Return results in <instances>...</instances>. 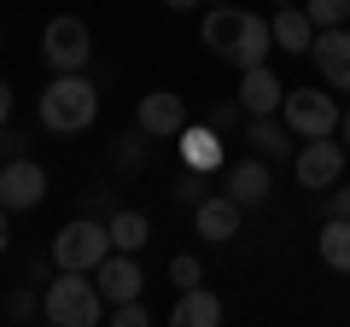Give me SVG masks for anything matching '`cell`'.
Returning a JSON list of instances; mask_svg holds the SVG:
<instances>
[{
	"instance_id": "cell-1",
	"label": "cell",
	"mask_w": 350,
	"mask_h": 327,
	"mask_svg": "<svg viewBox=\"0 0 350 327\" xmlns=\"http://www.w3.org/2000/svg\"><path fill=\"white\" fill-rule=\"evenodd\" d=\"M199 36H204V47H211L216 59L239 64V70H251V64H269V53H275V29L262 24V18H251L245 6H228V0L204 12Z\"/></svg>"
},
{
	"instance_id": "cell-2",
	"label": "cell",
	"mask_w": 350,
	"mask_h": 327,
	"mask_svg": "<svg viewBox=\"0 0 350 327\" xmlns=\"http://www.w3.org/2000/svg\"><path fill=\"white\" fill-rule=\"evenodd\" d=\"M36 112H41V129H53V135H82L100 117V88L82 70H53V82L41 88Z\"/></svg>"
},
{
	"instance_id": "cell-3",
	"label": "cell",
	"mask_w": 350,
	"mask_h": 327,
	"mask_svg": "<svg viewBox=\"0 0 350 327\" xmlns=\"http://www.w3.org/2000/svg\"><path fill=\"white\" fill-rule=\"evenodd\" d=\"M105 292L100 280H88V269H59V275L41 287V315L53 327H100L105 322Z\"/></svg>"
},
{
	"instance_id": "cell-4",
	"label": "cell",
	"mask_w": 350,
	"mask_h": 327,
	"mask_svg": "<svg viewBox=\"0 0 350 327\" xmlns=\"http://www.w3.org/2000/svg\"><path fill=\"white\" fill-rule=\"evenodd\" d=\"M111 257V228L100 222V216H76V222H64L59 234H53V263L59 269H94Z\"/></svg>"
},
{
	"instance_id": "cell-5",
	"label": "cell",
	"mask_w": 350,
	"mask_h": 327,
	"mask_svg": "<svg viewBox=\"0 0 350 327\" xmlns=\"http://www.w3.org/2000/svg\"><path fill=\"white\" fill-rule=\"evenodd\" d=\"M280 117H286V129H292V135H304V140L333 135V129L345 123V117H338L333 88H292L286 100H280Z\"/></svg>"
},
{
	"instance_id": "cell-6",
	"label": "cell",
	"mask_w": 350,
	"mask_h": 327,
	"mask_svg": "<svg viewBox=\"0 0 350 327\" xmlns=\"http://www.w3.org/2000/svg\"><path fill=\"white\" fill-rule=\"evenodd\" d=\"M345 164H350V152L338 146L333 135H315L310 146H298V158H292V176H298V187L321 193V187H338V181H345Z\"/></svg>"
},
{
	"instance_id": "cell-7",
	"label": "cell",
	"mask_w": 350,
	"mask_h": 327,
	"mask_svg": "<svg viewBox=\"0 0 350 327\" xmlns=\"http://www.w3.org/2000/svg\"><path fill=\"white\" fill-rule=\"evenodd\" d=\"M41 59L53 64V70H88V59H94V36H88L82 18H53L47 36H41Z\"/></svg>"
},
{
	"instance_id": "cell-8",
	"label": "cell",
	"mask_w": 350,
	"mask_h": 327,
	"mask_svg": "<svg viewBox=\"0 0 350 327\" xmlns=\"http://www.w3.org/2000/svg\"><path fill=\"white\" fill-rule=\"evenodd\" d=\"M41 193H47V170L29 158H6L0 164V205L6 211H36Z\"/></svg>"
},
{
	"instance_id": "cell-9",
	"label": "cell",
	"mask_w": 350,
	"mask_h": 327,
	"mask_svg": "<svg viewBox=\"0 0 350 327\" xmlns=\"http://www.w3.org/2000/svg\"><path fill=\"white\" fill-rule=\"evenodd\" d=\"M315 70H321V82L333 94H350V29H315V47H310Z\"/></svg>"
},
{
	"instance_id": "cell-10",
	"label": "cell",
	"mask_w": 350,
	"mask_h": 327,
	"mask_svg": "<svg viewBox=\"0 0 350 327\" xmlns=\"http://www.w3.org/2000/svg\"><path fill=\"white\" fill-rule=\"evenodd\" d=\"M280 100H286V88H280V76L269 70V64L239 70V112H245V117H275Z\"/></svg>"
},
{
	"instance_id": "cell-11",
	"label": "cell",
	"mask_w": 350,
	"mask_h": 327,
	"mask_svg": "<svg viewBox=\"0 0 350 327\" xmlns=\"http://www.w3.org/2000/svg\"><path fill=\"white\" fill-rule=\"evenodd\" d=\"M193 216H199V239H234L239 222H245V205L222 187V193H204V199L193 205Z\"/></svg>"
},
{
	"instance_id": "cell-12",
	"label": "cell",
	"mask_w": 350,
	"mask_h": 327,
	"mask_svg": "<svg viewBox=\"0 0 350 327\" xmlns=\"http://www.w3.org/2000/svg\"><path fill=\"white\" fill-rule=\"evenodd\" d=\"M135 123L146 129L152 140H158V135H181V129H187V100H181V94H170V88H152L146 100H140Z\"/></svg>"
},
{
	"instance_id": "cell-13",
	"label": "cell",
	"mask_w": 350,
	"mask_h": 327,
	"mask_svg": "<svg viewBox=\"0 0 350 327\" xmlns=\"http://www.w3.org/2000/svg\"><path fill=\"white\" fill-rule=\"evenodd\" d=\"M94 275H100V292H105V304H129V298H140V287H146V280H140V263H135V252H111L100 269H94Z\"/></svg>"
},
{
	"instance_id": "cell-14",
	"label": "cell",
	"mask_w": 350,
	"mask_h": 327,
	"mask_svg": "<svg viewBox=\"0 0 350 327\" xmlns=\"http://www.w3.org/2000/svg\"><path fill=\"white\" fill-rule=\"evenodd\" d=\"M228 193H234L239 205H262L269 193H275V170H269V158H239L234 170H228Z\"/></svg>"
},
{
	"instance_id": "cell-15",
	"label": "cell",
	"mask_w": 350,
	"mask_h": 327,
	"mask_svg": "<svg viewBox=\"0 0 350 327\" xmlns=\"http://www.w3.org/2000/svg\"><path fill=\"white\" fill-rule=\"evenodd\" d=\"M245 146H257V158H269V164H292V129H286V117H251L245 123Z\"/></svg>"
},
{
	"instance_id": "cell-16",
	"label": "cell",
	"mask_w": 350,
	"mask_h": 327,
	"mask_svg": "<svg viewBox=\"0 0 350 327\" xmlns=\"http://www.w3.org/2000/svg\"><path fill=\"white\" fill-rule=\"evenodd\" d=\"M175 140H181V164H187V170H204V176L222 170V135H216L211 123H187Z\"/></svg>"
},
{
	"instance_id": "cell-17",
	"label": "cell",
	"mask_w": 350,
	"mask_h": 327,
	"mask_svg": "<svg viewBox=\"0 0 350 327\" xmlns=\"http://www.w3.org/2000/svg\"><path fill=\"white\" fill-rule=\"evenodd\" d=\"M170 322H175V327H216V322H222V298L204 292V280H199V287H187L181 298H175Z\"/></svg>"
},
{
	"instance_id": "cell-18",
	"label": "cell",
	"mask_w": 350,
	"mask_h": 327,
	"mask_svg": "<svg viewBox=\"0 0 350 327\" xmlns=\"http://www.w3.org/2000/svg\"><path fill=\"white\" fill-rule=\"evenodd\" d=\"M269 29H275V47L280 53H310L315 47V24L304 6H280L275 18H269Z\"/></svg>"
},
{
	"instance_id": "cell-19",
	"label": "cell",
	"mask_w": 350,
	"mask_h": 327,
	"mask_svg": "<svg viewBox=\"0 0 350 327\" xmlns=\"http://www.w3.org/2000/svg\"><path fill=\"white\" fill-rule=\"evenodd\" d=\"M315 252H321L327 269L350 275V216H327V222H321V239H315Z\"/></svg>"
},
{
	"instance_id": "cell-20",
	"label": "cell",
	"mask_w": 350,
	"mask_h": 327,
	"mask_svg": "<svg viewBox=\"0 0 350 327\" xmlns=\"http://www.w3.org/2000/svg\"><path fill=\"white\" fill-rule=\"evenodd\" d=\"M105 228H111V252H140V246L152 239V222L140 211H117Z\"/></svg>"
},
{
	"instance_id": "cell-21",
	"label": "cell",
	"mask_w": 350,
	"mask_h": 327,
	"mask_svg": "<svg viewBox=\"0 0 350 327\" xmlns=\"http://www.w3.org/2000/svg\"><path fill=\"white\" fill-rule=\"evenodd\" d=\"M111 158H117V170H123V176H135L140 164H146V129L123 135V140H117V152H111Z\"/></svg>"
},
{
	"instance_id": "cell-22",
	"label": "cell",
	"mask_w": 350,
	"mask_h": 327,
	"mask_svg": "<svg viewBox=\"0 0 350 327\" xmlns=\"http://www.w3.org/2000/svg\"><path fill=\"white\" fill-rule=\"evenodd\" d=\"M304 12H310L315 29H338V24H350V0H310Z\"/></svg>"
},
{
	"instance_id": "cell-23",
	"label": "cell",
	"mask_w": 350,
	"mask_h": 327,
	"mask_svg": "<svg viewBox=\"0 0 350 327\" xmlns=\"http://www.w3.org/2000/svg\"><path fill=\"white\" fill-rule=\"evenodd\" d=\"M105 322H111V327H146L152 310H146L140 298H129V304H111V310H105Z\"/></svg>"
},
{
	"instance_id": "cell-24",
	"label": "cell",
	"mask_w": 350,
	"mask_h": 327,
	"mask_svg": "<svg viewBox=\"0 0 350 327\" xmlns=\"http://www.w3.org/2000/svg\"><path fill=\"white\" fill-rule=\"evenodd\" d=\"M204 193H211V176H204V170H187V176L175 181V199L187 205V211H193V205L204 199Z\"/></svg>"
},
{
	"instance_id": "cell-25",
	"label": "cell",
	"mask_w": 350,
	"mask_h": 327,
	"mask_svg": "<svg viewBox=\"0 0 350 327\" xmlns=\"http://www.w3.org/2000/svg\"><path fill=\"white\" fill-rule=\"evenodd\" d=\"M6 315L12 322H29V315H41V298L29 287H12V298H6Z\"/></svg>"
},
{
	"instance_id": "cell-26",
	"label": "cell",
	"mask_w": 350,
	"mask_h": 327,
	"mask_svg": "<svg viewBox=\"0 0 350 327\" xmlns=\"http://www.w3.org/2000/svg\"><path fill=\"white\" fill-rule=\"evenodd\" d=\"M170 280H175V287H181V292H187V287H199V280H204L199 257H187V252H181V257H175V263H170Z\"/></svg>"
},
{
	"instance_id": "cell-27",
	"label": "cell",
	"mask_w": 350,
	"mask_h": 327,
	"mask_svg": "<svg viewBox=\"0 0 350 327\" xmlns=\"http://www.w3.org/2000/svg\"><path fill=\"white\" fill-rule=\"evenodd\" d=\"M117 211H123V205H117V193H82V216H105V222H111Z\"/></svg>"
},
{
	"instance_id": "cell-28",
	"label": "cell",
	"mask_w": 350,
	"mask_h": 327,
	"mask_svg": "<svg viewBox=\"0 0 350 327\" xmlns=\"http://www.w3.org/2000/svg\"><path fill=\"white\" fill-rule=\"evenodd\" d=\"M234 123H239V105H216V112H211V129H216V135H228Z\"/></svg>"
},
{
	"instance_id": "cell-29",
	"label": "cell",
	"mask_w": 350,
	"mask_h": 327,
	"mask_svg": "<svg viewBox=\"0 0 350 327\" xmlns=\"http://www.w3.org/2000/svg\"><path fill=\"white\" fill-rule=\"evenodd\" d=\"M327 216H350V187H345V181H338V193L327 199Z\"/></svg>"
},
{
	"instance_id": "cell-30",
	"label": "cell",
	"mask_w": 350,
	"mask_h": 327,
	"mask_svg": "<svg viewBox=\"0 0 350 327\" xmlns=\"http://www.w3.org/2000/svg\"><path fill=\"white\" fill-rule=\"evenodd\" d=\"M12 123V82H0V129Z\"/></svg>"
},
{
	"instance_id": "cell-31",
	"label": "cell",
	"mask_w": 350,
	"mask_h": 327,
	"mask_svg": "<svg viewBox=\"0 0 350 327\" xmlns=\"http://www.w3.org/2000/svg\"><path fill=\"white\" fill-rule=\"evenodd\" d=\"M163 6H175V12H193V6H199V0H163Z\"/></svg>"
},
{
	"instance_id": "cell-32",
	"label": "cell",
	"mask_w": 350,
	"mask_h": 327,
	"mask_svg": "<svg viewBox=\"0 0 350 327\" xmlns=\"http://www.w3.org/2000/svg\"><path fill=\"white\" fill-rule=\"evenodd\" d=\"M6 216H12V211H6V205H0V252H6Z\"/></svg>"
},
{
	"instance_id": "cell-33",
	"label": "cell",
	"mask_w": 350,
	"mask_h": 327,
	"mask_svg": "<svg viewBox=\"0 0 350 327\" xmlns=\"http://www.w3.org/2000/svg\"><path fill=\"white\" fill-rule=\"evenodd\" d=\"M345 152H350V112H345Z\"/></svg>"
},
{
	"instance_id": "cell-34",
	"label": "cell",
	"mask_w": 350,
	"mask_h": 327,
	"mask_svg": "<svg viewBox=\"0 0 350 327\" xmlns=\"http://www.w3.org/2000/svg\"><path fill=\"white\" fill-rule=\"evenodd\" d=\"M275 6H298V0H275Z\"/></svg>"
},
{
	"instance_id": "cell-35",
	"label": "cell",
	"mask_w": 350,
	"mask_h": 327,
	"mask_svg": "<svg viewBox=\"0 0 350 327\" xmlns=\"http://www.w3.org/2000/svg\"><path fill=\"white\" fill-rule=\"evenodd\" d=\"M211 6H222V0H211Z\"/></svg>"
}]
</instances>
